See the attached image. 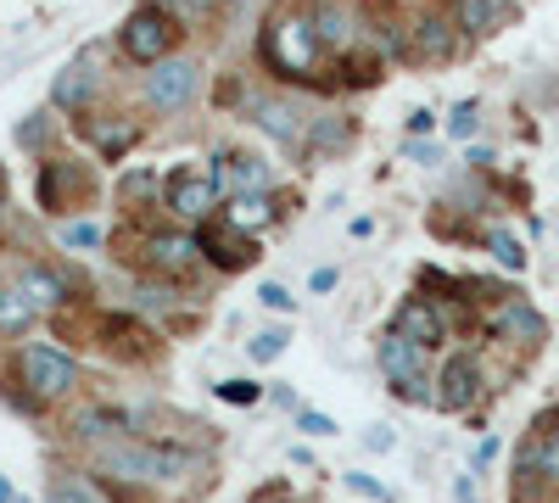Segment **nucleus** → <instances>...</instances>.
<instances>
[{
  "instance_id": "4c0bfd02",
  "label": "nucleus",
  "mask_w": 559,
  "mask_h": 503,
  "mask_svg": "<svg viewBox=\"0 0 559 503\" xmlns=\"http://www.w3.org/2000/svg\"><path fill=\"white\" fill-rule=\"evenodd\" d=\"M453 492H459V503H476V487H471V476H459V487H453Z\"/></svg>"
},
{
  "instance_id": "72a5a7b5",
  "label": "nucleus",
  "mask_w": 559,
  "mask_h": 503,
  "mask_svg": "<svg viewBox=\"0 0 559 503\" xmlns=\"http://www.w3.org/2000/svg\"><path fill=\"white\" fill-rule=\"evenodd\" d=\"M347 487H353V492H364V498H376V503H386V498H392L381 481H369L364 470H347Z\"/></svg>"
},
{
  "instance_id": "f704fd0d",
  "label": "nucleus",
  "mask_w": 559,
  "mask_h": 503,
  "mask_svg": "<svg viewBox=\"0 0 559 503\" xmlns=\"http://www.w3.org/2000/svg\"><path fill=\"white\" fill-rule=\"evenodd\" d=\"M492 459H498V436H487V442L476 447V470H481V465H492Z\"/></svg>"
},
{
  "instance_id": "39448f33",
  "label": "nucleus",
  "mask_w": 559,
  "mask_h": 503,
  "mask_svg": "<svg viewBox=\"0 0 559 503\" xmlns=\"http://www.w3.org/2000/svg\"><path fill=\"white\" fill-rule=\"evenodd\" d=\"M17 375H23V386L34 397H62L73 386V375H79V363L68 352H57V347H45V342H28L17 352Z\"/></svg>"
},
{
  "instance_id": "423d86ee",
  "label": "nucleus",
  "mask_w": 559,
  "mask_h": 503,
  "mask_svg": "<svg viewBox=\"0 0 559 503\" xmlns=\"http://www.w3.org/2000/svg\"><path fill=\"white\" fill-rule=\"evenodd\" d=\"M191 96H197V62L163 57V62L146 73V107H157V112H179V107H191Z\"/></svg>"
},
{
  "instance_id": "473e14b6",
  "label": "nucleus",
  "mask_w": 559,
  "mask_h": 503,
  "mask_svg": "<svg viewBox=\"0 0 559 503\" xmlns=\"http://www.w3.org/2000/svg\"><path fill=\"white\" fill-rule=\"evenodd\" d=\"M258 302H263V308H274V313H292V308H297V297H292L286 286H274V280H269V286H258Z\"/></svg>"
},
{
  "instance_id": "aec40b11",
  "label": "nucleus",
  "mask_w": 559,
  "mask_h": 503,
  "mask_svg": "<svg viewBox=\"0 0 559 503\" xmlns=\"http://www.w3.org/2000/svg\"><path fill=\"white\" fill-rule=\"evenodd\" d=\"M453 17H459L464 34H492V28H503V17H509V0H459Z\"/></svg>"
},
{
  "instance_id": "4468645a",
  "label": "nucleus",
  "mask_w": 559,
  "mask_h": 503,
  "mask_svg": "<svg viewBox=\"0 0 559 503\" xmlns=\"http://www.w3.org/2000/svg\"><path fill=\"white\" fill-rule=\"evenodd\" d=\"M308 12H313V34H319L324 51H347V45L358 39V12L342 7V0H319V7H308Z\"/></svg>"
},
{
  "instance_id": "2f4dec72",
  "label": "nucleus",
  "mask_w": 559,
  "mask_h": 503,
  "mask_svg": "<svg viewBox=\"0 0 559 503\" xmlns=\"http://www.w3.org/2000/svg\"><path fill=\"white\" fill-rule=\"evenodd\" d=\"M297 431H308V436H336V420L319 415V408H302V415H297Z\"/></svg>"
},
{
  "instance_id": "e433bc0d",
  "label": "nucleus",
  "mask_w": 559,
  "mask_h": 503,
  "mask_svg": "<svg viewBox=\"0 0 559 503\" xmlns=\"http://www.w3.org/2000/svg\"><path fill=\"white\" fill-rule=\"evenodd\" d=\"M431 123H437V118H431V112H426V107H419V112H408V129H414V134H426V129H431Z\"/></svg>"
},
{
  "instance_id": "9d476101",
  "label": "nucleus",
  "mask_w": 559,
  "mask_h": 503,
  "mask_svg": "<svg viewBox=\"0 0 559 503\" xmlns=\"http://www.w3.org/2000/svg\"><path fill=\"white\" fill-rule=\"evenodd\" d=\"M252 123L280 146H308V118L297 101H280V96H258L252 101Z\"/></svg>"
},
{
  "instance_id": "a878e982",
  "label": "nucleus",
  "mask_w": 559,
  "mask_h": 503,
  "mask_svg": "<svg viewBox=\"0 0 559 503\" xmlns=\"http://www.w3.org/2000/svg\"><path fill=\"white\" fill-rule=\"evenodd\" d=\"M286 342H292V336H286V331H258V336H252V342H247V352H252V358H258V363H274V358H280V352H286Z\"/></svg>"
},
{
  "instance_id": "c9c22d12",
  "label": "nucleus",
  "mask_w": 559,
  "mask_h": 503,
  "mask_svg": "<svg viewBox=\"0 0 559 503\" xmlns=\"http://www.w3.org/2000/svg\"><path fill=\"white\" fill-rule=\"evenodd\" d=\"M364 442H369V447H376V453H386V447H392V431H386V426H376V431H369Z\"/></svg>"
},
{
  "instance_id": "c85d7f7f",
  "label": "nucleus",
  "mask_w": 559,
  "mask_h": 503,
  "mask_svg": "<svg viewBox=\"0 0 559 503\" xmlns=\"http://www.w3.org/2000/svg\"><path fill=\"white\" fill-rule=\"evenodd\" d=\"M532 470H543L548 481H559V431H554V436H543V442L532 447Z\"/></svg>"
},
{
  "instance_id": "a211bd4d",
  "label": "nucleus",
  "mask_w": 559,
  "mask_h": 503,
  "mask_svg": "<svg viewBox=\"0 0 559 503\" xmlns=\"http://www.w3.org/2000/svg\"><path fill=\"white\" fill-rule=\"evenodd\" d=\"M197 258H202V241H191V236H152L146 241V263L163 274H185Z\"/></svg>"
},
{
  "instance_id": "bb28decb",
  "label": "nucleus",
  "mask_w": 559,
  "mask_h": 503,
  "mask_svg": "<svg viewBox=\"0 0 559 503\" xmlns=\"http://www.w3.org/2000/svg\"><path fill=\"white\" fill-rule=\"evenodd\" d=\"M45 503H102V498H96V487H90V481L68 476V481L51 487V498H45Z\"/></svg>"
},
{
  "instance_id": "f8f14e48",
  "label": "nucleus",
  "mask_w": 559,
  "mask_h": 503,
  "mask_svg": "<svg viewBox=\"0 0 559 503\" xmlns=\"http://www.w3.org/2000/svg\"><path fill=\"white\" fill-rule=\"evenodd\" d=\"M408 45H414L419 62H448L459 51V34H453V23L442 12H419L414 28H408Z\"/></svg>"
},
{
  "instance_id": "20e7f679",
  "label": "nucleus",
  "mask_w": 559,
  "mask_h": 503,
  "mask_svg": "<svg viewBox=\"0 0 559 503\" xmlns=\"http://www.w3.org/2000/svg\"><path fill=\"white\" fill-rule=\"evenodd\" d=\"M90 191H96V179H90V168L68 163V157H45L39 173H34V196H39V213H73Z\"/></svg>"
},
{
  "instance_id": "f03ea898",
  "label": "nucleus",
  "mask_w": 559,
  "mask_h": 503,
  "mask_svg": "<svg viewBox=\"0 0 559 503\" xmlns=\"http://www.w3.org/2000/svg\"><path fill=\"white\" fill-rule=\"evenodd\" d=\"M102 465L118 481H179L197 465V453L168 447V442H118V447H102Z\"/></svg>"
},
{
  "instance_id": "1a4fd4ad",
  "label": "nucleus",
  "mask_w": 559,
  "mask_h": 503,
  "mask_svg": "<svg viewBox=\"0 0 559 503\" xmlns=\"http://www.w3.org/2000/svg\"><path fill=\"white\" fill-rule=\"evenodd\" d=\"M481 397V363L471 352H453L442 363V375H437V408H448V415H464Z\"/></svg>"
},
{
  "instance_id": "0eeeda50",
  "label": "nucleus",
  "mask_w": 559,
  "mask_h": 503,
  "mask_svg": "<svg viewBox=\"0 0 559 503\" xmlns=\"http://www.w3.org/2000/svg\"><path fill=\"white\" fill-rule=\"evenodd\" d=\"M202 258H213V268H224V274H236V268H247L252 258H258V241L241 230L236 218H207V230H202Z\"/></svg>"
},
{
  "instance_id": "b1692460",
  "label": "nucleus",
  "mask_w": 559,
  "mask_h": 503,
  "mask_svg": "<svg viewBox=\"0 0 559 503\" xmlns=\"http://www.w3.org/2000/svg\"><path fill=\"white\" fill-rule=\"evenodd\" d=\"M224 218H236L241 230H252V224L263 230V224L274 218V202H269L263 191H247V196H236V202H229V213H224Z\"/></svg>"
},
{
  "instance_id": "ddd939ff",
  "label": "nucleus",
  "mask_w": 559,
  "mask_h": 503,
  "mask_svg": "<svg viewBox=\"0 0 559 503\" xmlns=\"http://www.w3.org/2000/svg\"><path fill=\"white\" fill-rule=\"evenodd\" d=\"M392 331L408 336V342H419V347H437V342L448 336V319H442L426 297H408V302L392 313Z\"/></svg>"
},
{
  "instance_id": "5701e85b",
  "label": "nucleus",
  "mask_w": 559,
  "mask_h": 503,
  "mask_svg": "<svg viewBox=\"0 0 559 503\" xmlns=\"http://www.w3.org/2000/svg\"><path fill=\"white\" fill-rule=\"evenodd\" d=\"M34 325V308L17 286H0V336H23Z\"/></svg>"
},
{
  "instance_id": "f257e3e1",
  "label": "nucleus",
  "mask_w": 559,
  "mask_h": 503,
  "mask_svg": "<svg viewBox=\"0 0 559 503\" xmlns=\"http://www.w3.org/2000/svg\"><path fill=\"white\" fill-rule=\"evenodd\" d=\"M319 34H313V12H302V7H280L274 17H269V28H263V39H258V57H263V68L269 73H280V79H308L313 68H319Z\"/></svg>"
},
{
  "instance_id": "2eb2a0df",
  "label": "nucleus",
  "mask_w": 559,
  "mask_h": 503,
  "mask_svg": "<svg viewBox=\"0 0 559 503\" xmlns=\"http://www.w3.org/2000/svg\"><path fill=\"white\" fill-rule=\"evenodd\" d=\"M79 134L90 146H96L107 163H118L134 141H140V129L134 123H123V118H107V112H96V118H79Z\"/></svg>"
},
{
  "instance_id": "ea45409f",
  "label": "nucleus",
  "mask_w": 559,
  "mask_h": 503,
  "mask_svg": "<svg viewBox=\"0 0 559 503\" xmlns=\"http://www.w3.org/2000/svg\"><path fill=\"white\" fill-rule=\"evenodd\" d=\"M185 7H191V12H207V7H213V0H185Z\"/></svg>"
},
{
  "instance_id": "6e6552de",
  "label": "nucleus",
  "mask_w": 559,
  "mask_h": 503,
  "mask_svg": "<svg viewBox=\"0 0 559 503\" xmlns=\"http://www.w3.org/2000/svg\"><path fill=\"white\" fill-rule=\"evenodd\" d=\"M163 207L179 213V218H213L218 207V191H213V179L197 173V168H174L163 179Z\"/></svg>"
},
{
  "instance_id": "c756f323",
  "label": "nucleus",
  "mask_w": 559,
  "mask_h": 503,
  "mask_svg": "<svg viewBox=\"0 0 559 503\" xmlns=\"http://www.w3.org/2000/svg\"><path fill=\"white\" fill-rule=\"evenodd\" d=\"M476 101H459L453 107V118H448V134H453V141H471V134H476Z\"/></svg>"
},
{
  "instance_id": "412c9836",
  "label": "nucleus",
  "mask_w": 559,
  "mask_h": 503,
  "mask_svg": "<svg viewBox=\"0 0 559 503\" xmlns=\"http://www.w3.org/2000/svg\"><path fill=\"white\" fill-rule=\"evenodd\" d=\"M17 291L28 297V308L34 313H45V308H57L68 291H62V280H57V274L51 268H23V280H17Z\"/></svg>"
},
{
  "instance_id": "f3484780",
  "label": "nucleus",
  "mask_w": 559,
  "mask_h": 503,
  "mask_svg": "<svg viewBox=\"0 0 559 503\" xmlns=\"http://www.w3.org/2000/svg\"><path fill=\"white\" fill-rule=\"evenodd\" d=\"M487 325H492V336H509V342H543V319H537V308H526L521 297L498 302V313L487 319Z\"/></svg>"
},
{
  "instance_id": "7c9ffc66",
  "label": "nucleus",
  "mask_w": 559,
  "mask_h": 503,
  "mask_svg": "<svg viewBox=\"0 0 559 503\" xmlns=\"http://www.w3.org/2000/svg\"><path fill=\"white\" fill-rule=\"evenodd\" d=\"M218 397H224V403H236V408H247V403H258V397H263V386H258V381H224V386H218Z\"/></svg>"
},
{
  "instance_id": "dca6fc26",
  "label": "nucleus",
  "mask_w": 559,
  "mask_h": 503,
  "mask_svg": "<svg viewBox=\"0 0 559 503\" xmlns=\"http://www.w3.org/2000/svg\"><path fill=\"white\" fill-rule=\"evenodd\" d=\"M381 370H386L392 386H403V381H426V347L408 342V336H397V331H386V342H381Z\"/></svg>"
},
{
  "instance_id": "9b49d317",
  "label": "nucleus",
  "mask_w": 559,
  "mask_h": 503,
  "mask_svg": "<svg viewBox=\"0 0 559 503\" xmlns=\"http://www.w3.org/2000/svg\"><path fill=\"white\" fill-rule=\"evenodd\" d=\"M207 179H213L218 196H247V191H263V185H269V163H258V157H247V152H224Z\"/></svg>"
},
{
  "instance_id": "4be33fe9",
  "label": "nucleus",
  "mask_w": 559,
  "mask_h": 503,
  "mask_svg": "<svg viewBox=\"0 0 559 503\" xmlns=\"http://www.w3.org/2000/svg\"><path fill=\"white\" fill-rule=\"evenodd\" d=\"M157 196H163V179H157V173H146V168H134V173H123V179H118V202H123V207H134V213H146Z\"/></svg>"
},
{
  "instance_id": "6ab92c4d",
  "label": "nucleus",
  "mask_w": 559,
  "mask_h": 503,
  "mask_svg": "<svg viewBox=\"0 0 559 503\" xmlns=\"http://www.w3.org/2000/svg\"><path fill=\"white\" fill-rule=\"evenodd\" d=\"M90 96H96V68H90V62H68V68L57 73V84H51V101H57L62 112H79Z\"/></svg>"
},
{
  "instance_id": "7ed1b4c3",
  "label": "nucleus",
  "mask_w": 559,
  "mask_h": 503,
  "mask_svg": "<svg viewBox=\"0 0 559 503\" xmlns=\"http://www.w3.org/2000/svg\"><path fill=\"white\" fill-rule=\"evenodd\" d=\"M174 17L157 7V0H146V7H134L129 17H123V28H118V45H123V57L129 62H140V68H157L163 57H168V45H174Z\"/></svg>"
},
{
  "instance_id": "cd10ccee",
  "label": "nucleus",
  "mask_w": 559,
  "mask_h": 503,
  "mask_svg": "<svg viewBox=\"0 0 559 503\" xmlns=\"http://www.w3.org/2000/svg\"><path fill=\"white\" fill-rule=\"evenodd\" d=\"M62 247L68 252H84V247H102V230L90 218H79V224H62Z\"/></svg>"
},
{
  "instance_id": "58836bf2",
  "label": "nucleus",
  "mask_w": 559,
  "mask_h": 503,
  "mask_svg": "<svg viewBox=\"0 0 559 503\" xmlns=\"http://www.w3.org/2000/svg\"><path fill=\"white\" fill-rule=\"evenodd\" d=\"M0 503H23V498H17V492L7 487V476H0Z\"/></svg>"
},
{
  "instance_id": "393cba45",
  "label": "nucleus",
  "mask_w": 559,
  "mask_h": 503,
  "mask_svg": "<svg viewBox=\"0 0 559 503\" xmlns=\"http://www.w3.org/2000/svg\"><path fill=\"white\" fill-rule=\"evenodd\" d=\"M487 252H492L509 274H521V268H526V247H521L515 236H509V230H492V236H487Z\"/></svg>"
}]
</instances>
